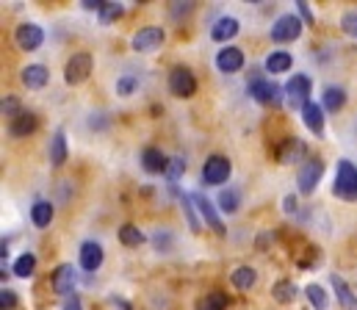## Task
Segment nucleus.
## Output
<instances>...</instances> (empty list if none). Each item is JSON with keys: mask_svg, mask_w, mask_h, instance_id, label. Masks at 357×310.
Here are the masks:
<instances>
[{"mask_svg": "<svg viewBox=\"0 0 357 310\" xmlns=\"http://www.w3.org/2000/svg\"><path fill=\"white\" fill-rule=\"evenodd\" d=\"M333 192H335V197H341L347 203H357V166L352 161H338Z\"/></svg>", "mask_w": 357, "mask_h": 310, "instance_id": "nucleus-1", "label": "nucleus"}, {"mask_svg": "<svg viewBox=\"0 0 357 310\" xmlns=\"http://www.w3.org/2000/svg\"><path fill=\"white\" fill-rule=\"evenodd\" d=\"M321 175H324V161H321V158H307V161L299 166V172H296V186H299V192H302V194H313L316 186H319V180H321Z\"/></svg>", "mask_w": 357, "mask_h": 310, "instance_id": "nucleus-2", "label": "nucleus"}, {"mask_svg": "<svg viewBox=\"0 0 357 310\" xmlns=\"http://www.w3.org/2000/svg\"><path fill=\"white\" fill-rule=\"evenodd\" d=\"M230 172H233V166L225 155H211L202 166V183L205 186H222V183H227Z\"/></svg>", "mask_w": 357, "mask_h": 310, "instance_id": "nucleus-3", "label": "nucleus"}, {"mask_svg": "<svg viewBox=\"0 0 357 310\" xmlns=\"http://www.w3.org/2000/svg\"><path fill=\"white\" fill-rule=\"evenodd\" d=\"M91 70H94V61H91L89 53H75V56L67 61V67H64V81H67L70 86H78V84H84V81L89 78Z\"/></svg>", "mask_w": 357, "mask_h": 310, "instance_id": "nucleus-4", "label": "nucleus"}, {"mask_svg": "<svg viewBox=\"0 0 357 310\" xmlns=\"http://www.w3.org/2000/svg\"><path fill=\"white\" fill-rule=\"evenodd\" d=\"M310 92H313V84H310L307 75H294L285 84V95H288L291 108H305V105L310 103Z\"/></svg>", "mask_w": 357, "mask_h": 310, "instance_id": "nucleus-5", "label": "nucleus"}, {"mask_svg": "<svg viewBox=\"0 0 357 310\" xmlns=\"http://www.w3.org/2000/svg\"><path fill=\"white\" fill-rule=\"evenodd\" d=\"M250 95L264 105H280L282 103V89L277 84H271L266 78H252L250 81Z\"/></svg>", "mask_w": 357, "mask_h": 310, "instance_id": "nucleus-6", "label": "nucleus"}, {"mask_svg": "<svg viewBox=\"0 0 357 310\" xmlns=\"http://www.w3.org/2000/svg\"><path fill=\"white\" fill-rule=\"evenodd\" d=\"M299 33H302V22L294 14H285L271 25V39L274 42H294V39H299Z\"/></svg>", "mask_w": 357, "mask_h": 310, "instance_id": "nucleus-7", "label": "nucleus"}, {"mask_svg": "<svg viewBox=\"0 0 357 310\" xmlns=\"http://www.w3.org/2000/svg\"><path fill=\"white\" fill-rule=\"evenodd\" d=\"M169 92L175 98H191L197 92V81H194V75L185 67H175L169 72Z\"/></svg>", "mask_w": 357, "mask_h": 310, "instance_id": "nucleus-8", "label": "nucleus"}, {"mask_svg": "<svg viewBox=\"0 0 357 310\" xmlns=\"http://www.w3.org/2000/svg\"><path fill=\"white\" fill-rule=\"evenodd\" d=\"M14 39H17L20 50H28V53H31V50L42 47V42H45V33H42V28H39V25H33V22H22V25L17 28Z\"/></svg>", "mask_w": 357, "mask_h": 310, "instance_id": "nucleus-9", "label": "nucleus"}, {"mask_svg": "<svg viewBox=\"0 0 357 310\" xmlns=\"http://www.w3.org/2000/svg\"><path fill=\"white\" fill-rule=\"evenodd\" d=\"M161 42H164V31L155 28V25H147V28H139V31H136V36H133V50H139V53H153Z\"/></svg>", "mask_w": 357, "mask_h": 310, "instance_id": "nucleus-10", "label": "nucleus"}, {"mask_svg": "<svg viewBox=\"0 0 357 310\" xmlns=\"http://www.w3.org/2000/svg\"><path fill=\"white\" fill-rule=\"evenodd\" d=\"M75 283H78V277H75V269H73L70 263H61V266L53 272V291H56V294L73 297V294H75Z\"/></svg>", "mask_w": 357, "mask_h": 310, "instance_id": "nucleus-11", "label": "nucleus"}, {"mask_svg": "<svg viewBox=\"0 0 357 310\" xmlns=\"http://www.w3.org/2000/svg\"><path fill=\"white\" fill-rule=\"evenodd\" d=\"M305 153H307L305 141H302V139H296V136H291V139H285V141L280 144L277 158H280V164H296V161H302V158H305Z\"/></svg>", "mask_w": 357, "mask_h": 310, "instance_id": "nucleus-12", "label": "nucleus"}, {"mask_svg": "<svg viewBox=\"0 0 357 310\" xmlns=\"http://www.w3.org/2000/svg\"><path fill=\"white\" fill-rule=\"evenodd\" d=\"M191 203L197 206V210L202 213V219H205V222H208V224H211V227H213V230H216L219 235L225 233V224H222V219H219L216 208H213V203H211L208 197H202L199 192H194V194H191Z\"/></svg>", "mask_w": 357, "mask_h": 310, "instance_id": "nucleus-13", "label": "nucleus"}, {"mask_svg": "<svg viewBox=\"0 0 357 310\" xmlns=\"http://www.w3.org/2000/svg\"><path fill=\"white\" fill-rule=\"evenodd\" d=\"M36 127H39V119H36V114H31V111H22L20 116H14V119L8 122V133H11L14 139H25V136H31Z\"/></svg>", "mask_w": 357, "mask_h": 310, "instance_id": "nucleus-14", "label": "nucleus"}, {"mask_svg": "<svg viewBox=\"0 0 357 310\" xmlns=\"http://www.w3.org/2000/svg\"><path fill=\"white\" fill-rule=\"evenodd\" d=\"M216 67L222 70V72H238L241 67H244V53L238 50V47H225V50H219V56H216Z\"/></svg>", "mask_w": 357, "mask_h": 310, "instance_id": "nucleus-15", "label": "nucleus"}, {"mask_svg": "<svg viewBox=\"0 0 357 310\" xmlns=\"http://www.w3.org/2000/svg\"><path fill=\"white\" fill-rule=\"evenodd\" d=\"M302 119H305V125H307L310 133H316V136L324 133V105L310 100V103L302 108Z\"/></svg>", "mask_w": 357, "mask_h": 310, "instance_id": "nucleus-16", "label": "nucleus"}, {"mask_svg": "<svg viewBox=\"0 0 357 310\" xmlns=\"http://www.w3.org/2000/svg\"><path fill=\"white\" fill-rule=\"evenodd\" d=\"M142 164H144V169H147V172H153V175H158V172H167V169H169V158H167L158 147H147V150L142 153Z\"/></svg>", "mask_w": 357, "mask_h": 310, "instance_id": "nucleus-17", "label": "nucleus"}, {"mask_svg": "<svg viewBox=\"0 0 357 310\" xmlns=\"http://www.w3.org/2000/svg\"><path fill=\"white\" fill-rule=\"evenodd\" d=\"M236 33H238V20H236V17H222V20H216L213 28H211V39H213V42H227V39H233Z\"/></svg>", "mask_w": 357, "mask_h": 310, "instance_id": "nucleus-18", "label": "nucleus"}, {"mask_svg": "<svg viewBox=\"0 0 357 310\" xmlns=\"http://www.w3.org/2000/svg\"><path fill=\"white\" fill-rule=\"evenodd\" d=\"M100 263H102V247L94 244V241H86V244L81 247V266H84L86 272H97Z\"/></svg>", "mask_w": 357, "mask_h": 310, "instance_id": "nucleus-19", "label": "nucleus"}, {"mask_svg": "<svg viewBox=\"0 0 357 310\" xmlns=\"http://www.w3.org/2000/svg\"><path fill=\"white\" fill-rule=\"evenodd\" d=\"M22 84L28 86V89H42L45 84H47V78H50V72L42 67V64H31V67H25L22 70Z\"/></svg>", "mask_w": 357, "mask_h": 310, "instance_id": "nucleus-20", "label": "nucleus"}, {"mask_svg": "<svg viewBox=\"0 0 357 310\" xmlns=\"http://www.w3.org/2000/svg\"><path fill=\"white\" fill-rule=\"evenodd\" d=\"M50 161H53V166H61L67 161V136H64V130H56L53 139H50Z\"/></svg>", "mask_w": 357, "mask_h": 310, "instance_id": "nucleus-21", "label": "nucleus"}, {"mask_svg": "<svg viewBox=\"0 0 357 310\" xmlns=\"http://www.w3.org/2000/svg\"><path fill=\"white\" fill-rule=\"evenodd\" d=\"M255 283H258V272H255L252 266H238V269L233 272V286H236L238 291H250Z\"/></svg>", "mask_w": 357, "mask_h": 310, "instance_id": "nucleus-22", "label": "nucleus"}, {"mask_svg": "<svg viewBox=\"0 0 357 310\" xmlns=\"http://www.w3.org/2000/svg\"><path fill=\"white\" fill-rule=\"evenodd\" d=\"M31 222H33L36 227H47V224L53 222V206H50L47 200L33 203V208H31Z\"/></svg>", "mask_w": 357, "mask_h": 310, "instance_id": "nucleus-23", "label": "nucleus"}, {"mask_svg": "<svg viewBox=\"0 0 357 310\" xmlns=\"http://www.w3.org/2000/svg\"><path fill=\"white\" fill-rule=\"evenodd\" d=\"M344 105H347V92H344L341 86H327V89H324V108H327V111L338 114Z\"/></svg>", "mask_w": 357, "mask_h": 310, "instance_id": "nucleus-24", "label": "nucleus"}, {"mask_svg": "<svg viewBox=\"0 0 357 310\" xmlns=\"http://www.w3.org/2000/svg\"><path fill=\"white\" fill-rule=\"evenodd\" d=\"M333 286H335V291H338L341 305H344L347 310H357V300H355V294H352V288L347 286V280L338 277V274H333Z\"/></svg>", "mask_w": 357, "mask_h": 310, "instance_id": "nucleus-25", "label": "nucleus"}, {"mask_svg": "<svg viewBox=\"0 0 357 310\" xmlns=\"http://www.w3.org/2000/svg\"><path fill=\"white\" fill-rule=\"evenodd\" d=\"M271 294H274V300H277L280 305H288V302H294V297H296V286H294L291 280H280V283L271 288Z\"/></svg>", "mask_w": 357, "mask_h": 310, "instance_id": "nucleus-26", "label": "nucleus"}, {"mask_svg": "<svg viewBox=\"0 0 357 310\" xmlns=\"http://www.w3.org/2000/svg\"><path fill=\"white\" fill-rule=\"evenodd\" d=\"M291 56L285 53V50H277V53H271L266 59V70L268 72H288L291 70Z\"/></svg>", "mask_w": 357, "mask_h": 310, "instance_id": "nucleus-27", "label": "nucleus"}, {"mask_svg": "<svg viewBox=\"0 0 357 310\" xmlns=\"http://www.w3.org/2000/svg\"><path fill=\"white\" fill-rule=\"evenodd\" d=\"M225 308H227V294H222V291L205 294L199 300V305H197V310H225Z\"/></svg>", "mask_w": 357, "mask_h": 310, "instance_id": "nucleus-28", "label": "nucleus"}, {"mask_svg": "<svg viewBox=\"0 0 357 310\" xmlns=\"http://www.w3.org/2000/svg\"><path fill=\"white\" fill-rule=\"evenodd\" d=\"M119 241L125 247H139V244H144V233L139 227H133V224H122L119 227Z\"/></svg>", "mask_w": 357, "mask_h": 310, "instance_id": "nucleus-29", "label": "nucleus"}, {"mask_svg": "<svg viewBox=\"0 0 357 310\" xmlns=\"http://www.w3.org/2000/svg\"><path fill=\"white\" fill-rule=\"evenodd\" d=\"M33 269H36V258H33L31 252H25V255H20V258L14 261V274H17V277H31Z\"/></svg>", "mask_w": 357, "mask_h": 310, "instance_id": "nucleus-30", "label": "nucleus"}, {"mask_svg": "<svg viewBox=\"0 0 357 310\" xmlns=\"http://www.w3.org/2000/svg\"><path fill=\"white\" fill-rule=\"evenodd\" d=\"M307 300H310V305L316 310H327V294H324V288L321 286H316V283H310L307 286Z\"/></svg>", "mask_w": 357, "mask_h": 310, "instance_id": "nucleus-31", "label": "nucleus"}, {"mask_svg": "<svg viewBox=\"0 0 357 310\" xmlns=\"http://www.w3.org/2000/svg\"><path fill=\"white\" fill-rule=\"evenodd\" d=\"M219 208H222L225 213H236V210H238V192H233V189L222 192V194H219Z\"/></svg>", "mask_w": 357, "mask_h": 310, "instance_id": "nucleus-32", "label": "nucleus"}, {"mask_svg": "<svg viewBox=\"0 0 357 310\" xmlns=\"http://www.w3.org/2000/svg\"><path fill=\"white\" fill-rule=\"evenodd\" d=\"M122 11H125V8H122L119 3H108V0H105V6H102V11H100V20H102L105 25H108V22H116V20L122 17Z\"/></svg>", "mask_w": 357, "mask_h": 310, "instance_id": "nucleus-33", "label": "nucleus"}, {"mask_svg": "<svg viewBox=\"0 0 357 310\" xmlns=\"http://www.w3.org/2000/svg\"><path fill=\"white\" fill-rule=\"evenodd\" d=\"M180 206H183L185 216H188V227H191V230H199V222H197L194 208H191V194H180Z\"/></svg>", "mask_w": 357, "mask_h": 310, "instance_id": "nucleus-34", "label": "nucleus"}, {"mask_svg": "<svg viewBox=\"0 0 357 310\" xmlns=\"http://www.w3.org/2000/svg\"><path fill=\"white\" fill-rule=\"evenodd\" d=\"M183 172H185V161H183V158H169V169H167L169 183H175Z\"/></svg>", "mask_w": 357, "mask_h": 310, "instance_id": "nucleus-35", "label": "nucleus"}, {"mask_svg": "<svg viewBox=\"0 0 357 310\" xmlns=\"http://www.w3.org/2000/svg\"><path fill=\"white\" fill-rule=\"evenodd\" d=\"M0 108H3V116H8V119H14V116L22 114V108H20V100H17V98H6Z\"/></svg>", "mask_w": 357, "mask_h": 310, "instance_id": "nucleus-36", "label": "nucleus"}, {"mask_svg": "<svg viewBox=\"0 0 357 310\" xmlns=\"http://www.w3.org/2000/svg\"><path fill=\"white\" fill-rule=\"evenodd\" d=\"M341 28H344L349 36H357V11H349V14H344V20H341Z\"/></svg>", "mask_w": 357, "mask_h": 310, "instance_id": "nucleus-37", "label": "nucleus"}, {"mask_svg": "<svg viewBox=\"0 0 357 310\" xmlns=\"http://www.w3.org/2000/svg\"><path fill=\"white\" fill-rule=\"evenodd\" d=\"M11 308H17V294L8 291V288H3L0 291V310H11Z\"/></svg>", "mask_w": 357, "mask_h": 310, "instance_id": "nucleus-38", "label": "nucleus"}, {"mask_svg": "<svg viewBox=\"0 0 357 310\" xmlns=\"http://www.w3.org/2000/svg\"><path fill=\"white\" fill-rule=\"evenodd\" d=\"M133 89H136V78H133V75H128V78H122V81L116 84V92H119V95H130Z\"/></svg>", "mask_w": 357, "mask_h": 310, "instance_id": "nucleus-39", "label": "nucleus"}, {"mask_svg": "<svg viewBox=\"0 0 357 310\" xmlns=\"http://www.w3.org/2000/svg\"><path fill=\"white\" fill-rule=\"evenodd\" d=\"M296 6H299V14L305 17V22H307V25H313V14H310V6H307L305 0H299Z\"/></svg>", "mask_w": 357, "mask_h": 310, "instance_id": "nucleus-40", "label": "nucleus"}, {"mask_svg": "<svg viewBox=\"0 0 357 310\" xmlns=\"http://www.w3.org/2000/svg\"><path fill=\"white\" fill-rule=\"evenodd\" d=\"M64 310H84L81 308V300H78L75 294H73V297H67V300H64Z\"/></svg>", "mask_w": 357, "mask_h": 310, "instance_id": "nucleus-41", "label": "nucleus"}, {"mask_svg": "<svg viewBox=\"0 0 357 310\" xmlns=\"http://www.w3.org/2000/svg\"><path fill=\"white\" fill-rule=\"evenodd\" d=\"M81 6H84V8H89V11H102V6H105V0H84Z\"/></svg>", "mask_w": 357, "mask_h": 310, "instance_id": "nucleus-42", "label": "nucleus"}]
</instances>
